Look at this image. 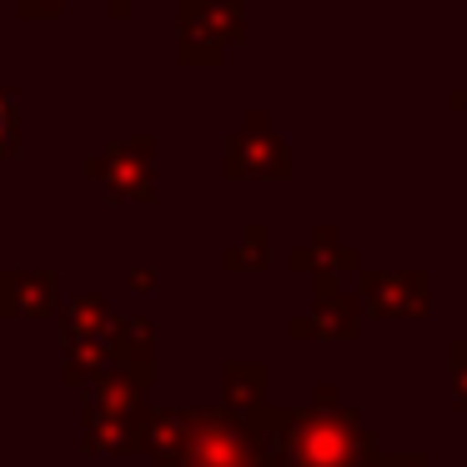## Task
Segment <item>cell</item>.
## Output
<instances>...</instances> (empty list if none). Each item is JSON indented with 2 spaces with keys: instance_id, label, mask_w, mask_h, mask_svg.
Wrapping results in <instances>:
<instances>
[{
  "instance_id": "1",
  "label": "cell",
  "mask_w": 467,
  "mask_h": 467,
  "mask_svg": "<svg viewBox=\"0 0 467 467\" xmlns=\"http://www.w3.org/2000/svg\"><path fill=\"white\" fill-rule=\"evenodd\" d=\"M0 131H5V111H0Z\"/></svg>"
}]
</instances>
